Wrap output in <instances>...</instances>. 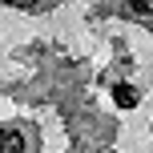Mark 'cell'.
I'll use <instances>...</instances> for the list:
<instances>
[{"instance_id":"obj_1","label":"cell","mask_w":153,"mask_h":153,"mask_svg":"<svg viewBox=\"0 0 153 153\" xmlns=\"http://www.w3.org/2000/svg\"><path fill=\"white\" fill-rule=\"evenodd\" d=\"M113 97H117V105H121V109H133V105H137V89H133V85H117Z\"/></svg>"},{"instance_id":"obj_2","label":"cell","mask_w":153,"mask_h":153,"mask_svg":"<svg viewBox=\"0 0 153 153\" xmlns=\"http://www.w3.org/2000/svg\"><path fill=\"white\" fill-rule=\"evenodd\" d=\"M125 12H129L133 20H149V16H153V8L145 4V0H129V4H125Z\"/></svg>"},{"instance_id":"obj_3","label":"cell","mask_w":153,"mask_h":153,"mask_svg":"<svg viewBox=\"0 0 153 153\" xmlns=\"http://www.w3.org/2000/svg\"><path fill=\"white\" fill-rule=\"evenodd\" d=\"M12 8H36V0H8Z\"/></svg>"}]
</instances>
